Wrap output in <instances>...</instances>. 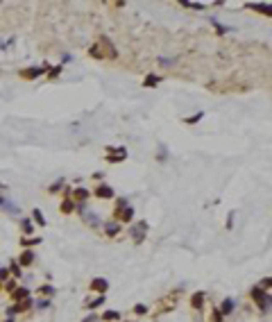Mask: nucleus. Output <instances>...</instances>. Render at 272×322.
Listing matches in <instances>:
<instances>
[{"mask_svg":"<svg viewBox=\"0 0 272 322\" xmlns=\"http://www.w3.org/2000/svg\"><path fill=\"white\" fill-rule=\"evenodd\" d=\"M95 195H98V197H111V195H113V191H111L109 186H98Z\"/></svg>","mask_w":272,"mask_h":322,"instance_id":"1","label":"nucleus"},{"mask_svg":"<svg viewBox=\"0 0 272 322\" xmlns=\"http://www.w3.org/2000/svg\"><path fill=\"white\" fill-rule=\"evenodd\" d=\"M125 154H127V152L123 150V148H120L118 152H113V150H111V157H109V161H123V159H125Z\"/></svg>","mask_w":272,"mask_h":322,"instance_id":"2","label":"nucleus"},{"mask_svg":"<svg viewBox=\"0 0 272 322\" xmlns=\"http://www.w3.org/2000/svg\"><path fill=\"white\" fill-rule=\"evenodd\" d=\"M91 286H93L95 290H107V281H105V279H93V284H91Z\"/></svg>","mask_w":272,"mask_h":322,"instance_id":"3","label":"nucleus"},{"mask_svg":"<svg viewBox=\"0 0 272 322\" xmlns=\"http://www.w3.org/2000/svg\"><path fill=\"white\" fill-rule=\"evenodd\" d=\"M43 71H45V68H32V71H23V75H25V77H36V75H41Z\"/></svg>","mask_w":272,"mask_h":322,"instance_id":"4","label":"nucleus"},{"mask_svg":"<svg viewBox=\"0 0 272 322\" xmlns=\"http://www.w3.org/2000/svg\"><path fill=\"white\" fill-rule=\"evenodd\" d=\"M202 116H204V113H195V116H188V118H184V123H188V125H195V123H197V120H202Z\"/></svg>","mask_w":272,"mask_h":322,"instance_id":"5","label":"nucleus"},{"mask_svg":"<svg viewBox=\"0 0 272 322\" xmlns=\"http://www.w3.org/2000/svg\"><path fill=\"white\" fill-rule=\"evenodd\" d=\"M159 79H161L159 75H147V77H145V86H157Z\"/></svg>","mask_w":272,"mask_h":322,"instance_id":"6","label":"nucleus"},{"mask_svg":"<svg viewBox=\"0 0 272 322\" xmlns=\"http://www.w3.org/2000/svg\"><path fill=\"white\" fill-rule=\"evenodd\" d=\"M132 216H134V209H132V206H127L123 213H120V218H123V220H132Z\"/></svg>","mask_w":272,"mask_h":322,"instance_id":"7","label":"nucleus"},{"mask_svg":"<svg viewBox=\"0 0 272 322\" xmlns=\"http://www.w3.org/2000/svg\"><path fill=\"white\" fill-rule=\"evenodd\" d=\"M116 232H118V225H116V222H109V225H107V234H109V236H113Z\"/></svg>","mask_w":272,"mask_h":322,"instance_id":"8","label":"nucleus"},{"mask_svg":"<svg viewBox=\"0 0 272 322\" xmlns=\"http://www.w3.org/2000/svg\"><path fill=\"white\" fill-rule=\"evenodd\" d=\"M202 300H204V295H202V293H197V295L193 297V306H202Z\"/></svg>","mask_w":272,"mask_h":322,"instance_id":"9","label":"nucleus"},{"mask_svg":"<svg viewBox=\"0 0 272 322\" xmlns=\"http://www.w3.org/2000/svg\"><path fill=\"white\" fill-rule=\"evenodd\" d=\"M231 309H234L231 300H224V304H222V311H224V313H231Z\"/></svg>","mask_w":272,"mask_h":322,"instance_id":"10","label":"nucleus"},{"mask_svg":"<svg viewBox=\"0 0 272 322\" xmlns=\"http://www.w3.org/2000/svg\"><path fill=\"white\" fill-rule=\"evenodd\" d=\"M116 318L120 320V315L116 313V311H107V313H105V320H116Z\"/></svg>","mask_w":272,"mask_h":322,"instance_id":"11","label":"nucleus"},{"mask_svg":"<svg viewBox=\"0 0 272 322\" xmlns=\"http://www.w3.org/2000/svg\"><path fill=\"white\" fill-rule=\"evenodd\" d=\"M30 261H32V254H30V252H25V254L21 256V263H23V266H27Z\"/></svg>","mask_w":272,"mask_h":322,"instance_id":"12","label":"nucleus"},{"mask_svg":"<svg viewBox=\"0 0 272 322\" xmlns=\"http://www.w3.org/2000/svg\"><path fill=\"white\" fill-rule=\"evenodd\" d=\"M184 7H193V9H204L202 2H184Z\"/></svg>","mask_w":272,"mask_h":322,"instance_id":"13","label":"nucleus"},{"mask_svg":"<svg viewBox=\"0 0 272 322\" xmlns=\"http://www.w3.org/2000/svg\"><path fill=\"white\" fill-rule=\"evenodd\" d=\"M14 297H16V300H21V297H27V290H25V288H18V290L14 293Z\"/></svg>","mask_w":272,"mask_h":322,"instance_id":"14","label":"nucleus"},{"mask_svg":"<svg viewBox=\"0 0 272 322\" xmlns=\"http://www.w3.org/2000/svg\"><path fill=\"white\" fill-rule=\"evenodd\" d=\"M34 218H36V222H39V225H45V218L41 216V211H34Z\"/></svg>","mask_w":272,"mask_h":322,"instance_id":"15","label":"nucleus"},{"mask_svg":"<svg viewBox=\"0 0 272 322\" xmlns=\"http://www.w3.org/2000/svg\"><path fill=\"white\" fill-rule=\"evenodd\" d=\"M71 209H73V202H63V204H61V211H63V213H71Z\"/></svg>","mask_w":272,"mask_h":322,"instance_id":"16","label":"nucleus"},{"mask_svg":"<svg viewBox=\"0 0 272 322\" xmlns=\"http://www.w3.org/2000/svg\"><path fill=\"white\" fill-rule=\"evenodd\" d=\"M23 227H25V232H27V234H32V232H34V229H32V222H30V220H23Z\"/></svg>","mask_w":272,"mask_h":322,"instance_id":"17","label":"nucleus"},{"mask_svg":"<svg viewBox=\"0 0 272 322\" xmlns=\"http://www.w3.org/2000/svg\"><path fill=\"white\" fill-rule=\"evenodd\" d=\"M75 195H77V197H86V195H89V191H84V188H77V191H75Z\"/></svg>","mask_w":272,"mask_h":322,"instance_id":"18","label":"nucleus"},{"mask_svg":"<svg viewBox=\"0 0 272 322\" xmlns=\"http://www.w3.org/2000/svg\"><path fill=\"white\" fill-rule=\"evenodd\" d=\"M159 61H161V64H163V66H170V64H172V59H166V57H161Z\"/></svg>","mask_w":272,"mask_h":322,"instance_id":"19","label":"nucleus"},{"mask_svg":"<svg viewBox=\"0 0 272 322\" xmlns=\"http://www.w3.org/2000/svg\"><path fill=\"white\" fill-rule=\"evenodd\" d=\"M9 322H11V320H9Z\"/></svg>","mask_w":272,"mask_h":322,"instance_id":"20","label":"nucleus"}]
</instances>
